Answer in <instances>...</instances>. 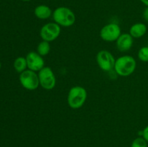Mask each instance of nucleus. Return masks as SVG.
Here are the masks:
<instances>
[{"label": "nucleus", "instance_id": "nucleus-9", "mask_svg": "<svg viewBox=\"0 0 148 147\" xmlns=\"http://www.w3.org/2000/svg\"><path fill=\"white\" fill-rule=\"evenodd\" d=\"M25 59L27 61V68L30 70L39 71L45 66V61L44 59H43V56L39 55L37 52H29Z\"/></svg>", "mask_w": 148, "mask_h": 147}, {"label": "nucleus", "instance_id": "nucleus-21", "mask_svg": "<svg viewBox=\"0 0 148 147\" xmlns=\"http://www.w3.org/2000/svg\"><path fill=\"white\" fill-rule=\"evenodd\" d=\"M1 62H0V69H1Z\"/></svg>", "mask_w": 148, "mask_h": 147}, {"label": "nucleus", "instance_id": "nucleus-8", "mask_svg": "<svg viewBox=\"0 0 148 147\" xmlns=\"http://www.w3.org/2000/svg\"><path fill=\"white\" fill-rule=\"evenodd\" d=\"M96 61L101 70L110 71L114 69L116 60L114 56L106 50H100L96 56Z\"/></svg>", "mask_w": 148, "mask_h": 147}, {"label": "nucleus", "instance_id": "nucleus-7", "mask_svg": "<svg viewBox=\"0 0 148 147\" xmlns=\"http://www.w3.org/2000/svg\"><path fill=\"white\" fill-rule=\"evenodd\" d=\"M61 26L56 22H49L40 28V35L43 40L51 42L58 38L61 33Z\"/></svg>", "mask_w": 148, "mask_h": 147}, {"label": "nucleus", "instance_id": "nucleus-4", "mask_svg": "<svg viewBox=\"0 0 148 147\" xmlns=\"http://www.w3.org/2000/svg\"><path fill=\"white\" fill-rule=\"evenodd\" d=\"M19 80L22 86L27 90H35L40 85L38 74L30 69H26L20 73Z\"/></svg>", "mask_w": 148, "mask_h": 147}, {"label": "nucleus", "instance_id": "nucleus-20", "mask_svg": "<svg viewBox=\"0 0 148 147\" xmlns=\"http://www.w3.org/2000/svg\"><path fill=\"white\" fill-rule=\"evenodd\" d=\"M21 1H31V0H21Z\"/></svg>", "mask_w": 148, "mask_h": 147}, {"label": "nucleus", "instance_id": "nucleus-5", "mask_svg": "<svg viewBox=\"0 0 148 147\" xmlns=\"http://www.w3.org/2000/svg\"><path fill=\"white\" fill-rule=\"evenodd\" d=\"M40 85L46 90H51L56 86V79L54 73L49 66H44L38 73Z\"/></svg>", "mask_w": 148, "mask_h": 147}, {"label": "nucleus", "instance_id": "nucleus-3", "mask_svg": "<svg viewBox=\"0 0 148 147\" xmlns=\"http://www.w3.org/2000/svg\"><path fill=\"white\" fill-rule=\"evenodd\" d=\"M86 89L80 86H75L71 88L67 96V103L72 109H79L83 106L87 99Z\"/></svg>", "mask_w": 148, "mask_h": 147}, {"label": "nucleus", "instance_id": "nucleus-14", "mask_svg": "<svg viewBox=\"0 0 148 147\" xmlns=\"http://www.w3.org/2000/svg\"><path fill=\"white\" fill-rule=\"evenodd\" d=\"M51 50V46L49 42L43 40L37 46V53L41 56H46Z\"/></svg>", "mask_w": 148, "mask_h": 147}, {"label": "nucleus", "instance_id": "nucleus-16", "mask_svg": "<svg viewBox=\"0 0 148 147\" xmlns=\"http://www.w3.org/2000/svg\"><path fill=\"white\" fill-rule=\"evenodd\" d=\"M131 147H147V142L143 137H138L132 141Z\"/></svg>", "mask_w": 148, "mask_h": 147}, {"label": "nucleus", "instance_id": "nucleus-19", "mask_svg": "<svg viewBox=\"0 0 148 147\" xmlns=\"http://www.w3.org/2000/svg\"><path fill=\"white\" fill-rule=\"evenodd\" d=\"M143 4L146 6V7H148V0H140Z\"/></svg>", "mask_w": 148, "mask_h": 147}, {"label": "nucleus", "instance_id": "nucleus-1", "mask_svg": "<svg viewBox=\"0 0 148 147\" xmlns=\"http://www.w3.org/2000/svg\"><path fill=\"white\" fill-rule=\"evenodd\" d=\"M137 67L136 60L131 56L126 55L116 60L114 70L121 76H129L132 74Z\"/></svg>", "mask_w": 148, "mask_h": 147}, {"label": "nucleus", "instance_id": "nucleus-10", "mask_svg": "<svg viewBox=\"0 0 148 147\" xmlns=\"http://www.w3.org/2000/svg\"><path fill=\"white\" fill-rule=\"evenodd\" d=\"M133 37L130 33H122L116 40V47L121 52H127L132 47Z\"/></svg>", "mask_w": 148, "mask_h": 147}, {"label": "nucleus", "instance_id": "nucleus-12", "mask_svg": "<svg viewBox=\"0 0 148 147\" xmlns=\"http://www.w3.org/2000/svg\"><path fill=\"white\" fill-rule=\"evenodd\" d=\"M147 26L143 22L135 23L131 26L130 29V34L133 38H140L144 36L147 33Z\"/></svg>", "mask_w": 148, "mask_h": 147}, {"label": "nucleus", "instance_id": "nucleus-2", "mask_svg": "<svg viewBox=\"0 0 148 147\" xmlns=\"http://www.w3.org/2000/svg\"><path fill=\"white\" fill-rule=\"evenodd\" d=\"M52 17L54 22L62 27H70L73 25L76 21L75 13L66 7H59L55 9Z\"/></svg>", "mask_w": 148, "mask_h": 147}, {"label": "nucleus", "instance_id": "nucleus-15", "mask_svg": "<svg viewBox=\"0 0 148 147\" xmlns=\"http://www.w3.org/2000/svg\"><path fill=\"white\" fill-rule=\"evenodd\" d=\"M138 58L141 61L148 62V46H143L139 50Z\"/></svg>", "mask_w": 148, "mask_h": 147}, {"label": "nucleus", "instance_id": "nucleus-13", "mask_svg": "<svg viewBox=\"0 0 148 147\" xmlns=\"http://www.w3.org/2000/svg\"><path fill=\"white\" fill-rule=\"evenodd\" d=\"M14 69H15V71L18 73H22L24 71H25L27 68V61L26 59L24 57H17V59L14 60Z\"/></svg>", "mask_w": 148, "mask_h": 147}, {"label": "nucleus", "instance_id": "nucleus-11", "mask_svg": "<svg viewBox=\"0 0 148 147\" xmlns=\"http://www.w3.org/2000/svg\"><path fill=\"white\" fill-rule=\"evenodd\" d=\"M34 14L37 18L40 20H46L51 17L53 12L49 6L45 5V4H40L35 8Z\"/></svg>", "mask_w": 148, "mask_h": 147}, {"label": "nucleus", "instance_id": "nucleus-18", "mask_svg": "<svg viewBox=\"0 0 148 147\" xmlns=\"http://www.w3.org/2000/svg\"><path fill=\"white\" fill-rule=\"evenodd\" d=\"M143 17L145 21L148 22V7H146L145 10H143Z\"/></svg>", "mask_w": 148, "mask_h": 147}, {"label": "nucleus", "instance_id": "nucleus-6", "mask_svg": "<svg viewBox=\"0 0 148 147\" xmlns=\"http://www.w3.org/2000/svg\"><path fill=\"white\" fill-rule=\"evenodd\" d=\"M121 34V27L116 23H109L103 26L100 32L101 39L106 42L116 41Z\"/></svg>", "mask_w": 148, "mask_h": 147}, {"label": "nucleus", "instance_id": "nucleus-17", "mask_svg": "<svg viewBox=\"0 0 148 147\" xmlns=\"http://www.w3.org/2000/svg\"><path fill=\"white\" fill-rule=\"evenodd\" d=\"M143 137L148 142V125L146 126L143 131Z\"/></svg>", "mask_w": 148, "mask_h": 147}]
</instances>
